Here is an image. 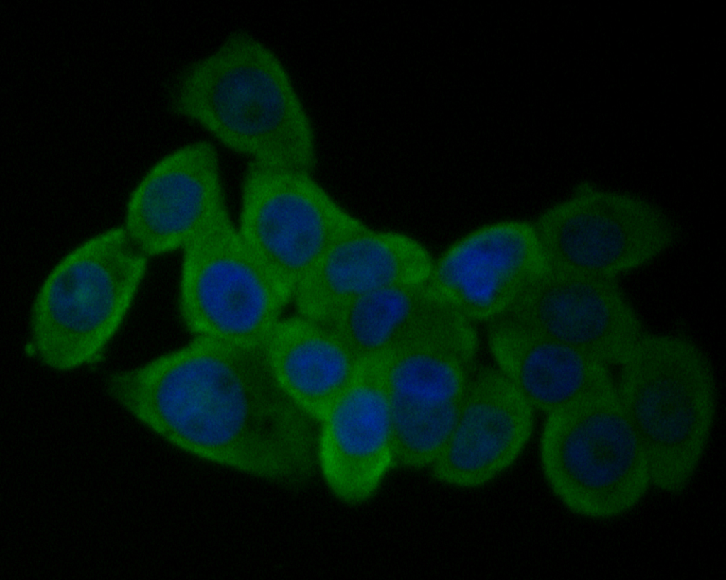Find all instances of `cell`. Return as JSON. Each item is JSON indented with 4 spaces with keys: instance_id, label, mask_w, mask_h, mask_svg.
Segmentation results:
<instances>
[{
    "instance_id": "cell-1",
    "label": "cell",
    "mask_w": 726,
    "mask_h": 580,
    "mask_svg": "<svg viewBox=\"0 0 726 580\" xmlns=\"http://www.w3.org/2000/svg\"><path fill=\"white\" fill-rule=\"evenodd\" d=\"M105 384L120 406L197 457L282 486L313 471L317 421L281 389L263 345L195 337Z\"/></svg>"
},
{
    "instance_id": "cell-2",
    "label": "cell",
    "mask_w": 726,
    "mask_h": 580,
    "mask_svg": "<svg viewBox=\"0 0 726 580\" xmlns=\"http://www.w3.org/2000/svg\"><path fill=\"white\" fill-rule=\"evenodd\" d=\"M173 111L250 162L311 172V126L280 60L244 32L186 66L169 94Z\"/></svg>"
},
{
    "instance_id": "cell-3",
    "label": "cell",
    "mask_w": 726,
    "mask_h": 580,
    "mask_svg": "<svg viewBox=\"0 0 726 580\" xmlns=\"http://www.w3.org/2000/svg\"><path fill=\"white\" fill-rule=\"evenodd\" d=\"M618 367L616 395L644 448L651 484L679 493L694 474L713 427V366L688 338L645 333Z\"/></svg>"
},
{
    "instance_id": "cell-4",
    "label": "cell",
    "mask_w": 726,
    "mask_h": 580,
    "mask_svg": "<svg viewBox=\"0 0 726 580\" xmlns=\"http://www.w3.org/2000/svg\"><path fill=\"white\" fill-rule=\"evenodd\" d=\"M148 260L122 226L104 230L65 255L31 308L30 341L40 361L65 372L99 356L128 313Z\"/></svg>"
},
{
    "instance_id": "cell-5",
    "label": "cell",
    "mask_w": 726,
    "mask_h": 580,
    "mask_svg": "<svg viewBox=\"0 0 726 580\" xmlns=\"http://www.w3.org/2000/svg\"><path fill=\"white\" fill-rule=\"evenodd\" d=\"M547 416L541 467L564 506L607 519L638 503L652 484L648 462L615 387Z\"/></svg>"
},
{
    "instance_id": "cell-6",
    "label": "cell",
    "mask_w": 726,
    "mask_h": 580,
    "mask_svg": "<svg viewBox=\"0 0 726 580\" xmlns=\"http://www.w3.org/2000/svg\"><path fill=\"white\" fill-rule=\"evenodd\" d=\"M182 252L179 310L186 329L262 346L294 291L251 250L228 207Z\"/></svg>"
},
{
    "instance_id": "cell-7",
    "label": "cell",
    "mask_w": 726,
    "mask_h": 580,
    "mask_svg": "<svg viewBox=\"0 0 726 580\" xmlns=\"http://www.w3.org/2000/svg\"><path fill=\"white\" fill-rule=\"evenodd\" d=\"M477 335L457 311L385 357L395 462L432 466L445 447L474 375Z\"/></svg>"
},
{
    "instance_id": "cell-8",
    "label": "cell",
    "mask_w": 726,
    "mask_h": 580,
    "mask_svg": "<svg viewBox=\"0 0 726 580\" xmlns=\"http://www.w3.org/2000/svg\"><path fill=\"white\" fill-rule=\"evenodd\" d=\"M535 229L549 270L614 280L650 263L677 237L657 204L591 184L548 210Z\"/></svg>"
},
{
    "instance_id": "cell-9",
    "label": "cell",
    "mask_w": 726,
    "mask_h": 580,
    "mask_svg": "<svg viewBox=\"0 0 726 580\" xmlns=\"http://www.w3.org/2000/svg\"><path fill=\"white\" fill-rule=\"evenodd\" d=\"M236 224L251 250L294 292L329 248L367 227L309 172L252 162L242 179Z\"/></svg>"
},
{
    "instance_id": "cell-10",
    "label": "cell",
    "mask_w": 726,
    "mask_h": 580,
    "mask_svg": "<svg viewBox=\"0 0 726 580\" xmlns=\"http://www.w3.org/2000/svg\"><path fill=\"white\" fill-rule=\"evenodd\" d=\"M227 207L219 156L206 140L172 150L133 189L122 227L147 258L185 248Z\"/></svg>"
},
{
    "instance_id": "cell-11",
    "label": "cell",
    "mask_w": 726,
    "mask_h": 580,
    "mask_svg": "<svg viewBox=\"0 0 726 580\" xmlns=\"http://www.w3.org/2000/svg\"><path fill=\"white\" fill-rule=\"evenodd\" d=\"M619 366L646 333L618 280L547 270L502 315Z\"/></svg>"
},
{
    "instance_id": "cell-12",
    "label": "cell",
    "mask_w": 726,
    "mask_h": 580,
    "mask_svg": "<svg viewBox=\"0 0 726 580\" xmlns=\"http://www.w3.org/2000/svg\"><path fill=\"white\" fill-rule=\"evenodd\" d=\"M547 270L535 227L506 221L451 245L433 262L426 284L471 321L493 320Z\"/></svg>"
},
{
    "instance_id": "cell-13",
    "label": "cell",
    "mask_w": 726,
    "mask_h": 580,
    "mask_svg": "<svg viewBox=\"0 0 726 580\" xmlns=\"http://www.w3.org/2000/svg\"><path fill=\"white\" fill-rule=\"evenodd\" d=\"M318 424L316 459L330 489L348 503L369 498L394 463L385 356L362 361Z\"/></svg>"
},
{
    "instance_id": "cell-14",
    "label": "cell",
    "mask_w": 726,
    "mask_h": 580,
    "mask_svg": "<svg viewBox=\"0 0 726 580\" xmlns=\"http://www.w3.org/2000/svg\"><path fill=\"white\" fill-rule=\"evenodd\" d=\"M534 409L498 369L474 373L452 435L432 465L439 481L486 484L508 468L528 442Z\"/></svg>"
},
{
    "instance_id": "cell-15",
    "label": "cell",
    "mask_w": 726,
    "mask_h": 580,
    "mask_svg": "<svg viewBox=\"0 0 726 580\" xmlns=\"http://www.w3.org/2000/svg\"><path fill=\"white\" fill-rule=\"evenodd\" d=\"M433 261L414 238L366 227L333 245L297 286L299 315L327 325L345 306L388 286L425 282Z\"/></svg>"
},
{
    "instance_id": "cell-16",
    "label": "cell",
    "mask_w": 726,
    "mask_h": 580,
    "mask_svg": "<svg viewBox=\"0 0 726 580\" xmlns=\"http://www.w3.org/2000/svg\"><path fill=\"white\" fill-rule=\"evenodd\" d=\"M488 330L498 369L532 408L547 415L615 387L609 367L581 350L505 316Z\"/></svg>"
},
{
    "instance_id": "cell-17",
    "label": "cell",
    "mask_w": 726,
    "mask_h": 580,
    "mask_svg": "<svg viewBox=\"0 0 726 580\" xmlns=\"http://www.w3.org/2000/svg\"><path fill=\"white\" fill-rule=\"evenodd\" d=\"M263 348L281 389L318 423L362 362L330 327L301 315L281 318Z\"/></svg>"
},
{
    "instance_id": "cell-18",
    "label": "cell",
    "mask_w": 726,
    "mask_h": 580,
    "mask_svg": "<svg viewBox=\"0 0 726 580\" xmlns=\"http://www.w3.org/2000/svg\"><path fill=\"white\" fill-rule=\"evenodd\" d=\"M448 303L426 281L398 284L362 296L325 325L360 360L386 356L425 330Z\"/></svg>"
}]
</instances>
